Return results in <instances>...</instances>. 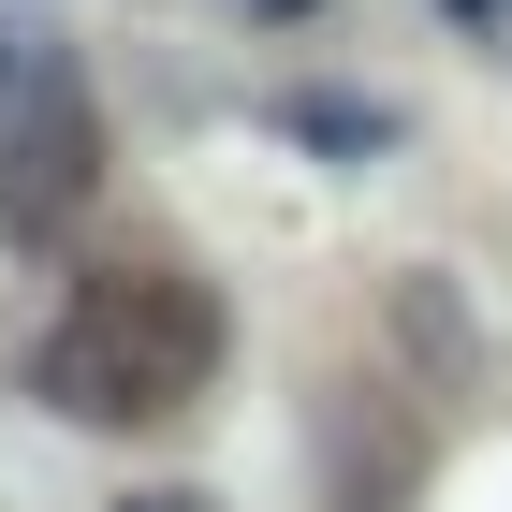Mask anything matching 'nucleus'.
I'll list each match as a JSON object with an SVG mask.
<instances>
[{
    "label": "nucleus",
    "mask_w": 512,
    "mask_h": 512,
    "mask_svg": "<svg viewBox=\"0 0 512 512\" xmlns=\"http://www.w3.org/2000/svg\"><path fill=\"white\" fill-rule=\"evenodd\" d=\"M44 410H74V425H176L205 381H220V293L191 264H88L74 308L44 322L30 352Z\"/></svg>",
    "instance_id": "nucleus-1"
},
{
    "label": "nucleus",
    "mask_w": 512,
    "mask_h": 512,
    "mask_svg": "<svg viewBox=\"0 0 512 512\" xmlns=\"http://www.w3.org/2000/svg\"><path fill=\"white\" fill-rule=\"evenodd\" d=\"M103 191V118L44 30H0V235H59Z\"/></svg>",
    "instance_id": "nucleus-2"
},
{
    "label": "nucleus",
    "mask_w": 512,
    "mask_h": 512,
    "mask_svg": "<svg viewBox=\"0 0 512 512\" xmlns=\"http://www.w3.org/2000/svg\"><path fill=\"white\" fill-rule=\"evenodd\" d=\"M454 15H469V30H512V0H454Z\"/></svg>",
    "instance_id": "nucleus-3"
},
{
    "label": "nucleus",
    "mask_w": 512,
    "mask_h": 512,
    "mask_svg": "<svg viewBox=\"0 0 512 512\" xmlns=\"http://www.w3.org/2000/svg\"><path fill=\"white\" fill-rule=\"evenodd\" d=\"M264 15H308V0H264Z\"/></svg>",
    "instance_id": "nucleus-4"
}]
</instances>
